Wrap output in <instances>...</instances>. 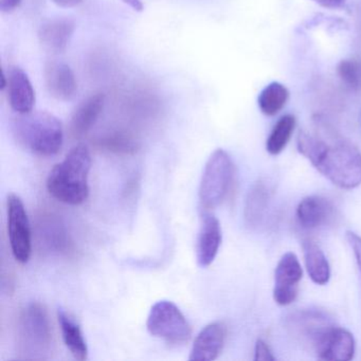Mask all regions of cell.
Masks as SVG:
<instances>
[{"label":"cell","instance_id":"obj_1","mask_svg":"<svg viewBox=\"0 0 361 361\" xmlns=\"http://www.w3.org/2000/svg\"><path fill=\"white\" fill-rule=\"evenodd\" d=\"M298 151L331 183L344 190L361 185V152L323 115L312 118V130H300Z\"/></svg>","mask_w":361,"mask_h":361},{"label":"cell","instance_id":"obj_2","mask_svg":"<svg viewBox=\"0 0 361 361\" xmlns=\"http://www.w3.org/2000/svg\"><path fill=\"white\" fill-rule=\"evenodd\" d=\"M92 155L86 145H75L65 159L56 164L47 179V190L52 197L67 204H83L90 195L88 176Z\"/></svg>","mask_w":361,"mask_h":361},{"label":"cell","instance_id":"obj_3","mask_svg":"<svg viewBox=\"0 0 361 361\" xmlns=\"http://www.w3.org/2000/svg\"><path fill=\"white\" fill-rule=\"evenodd\" d=\"M13 133L25 149L42 157L56 155L62 149V122L48 111H31L14 120Z\"/></svg>","mask_w":361,"mask_h":361},{"label":"cell","instance_id":"obj_4","mask_svg":"<svg viewBox=\"0 0 361 361\" xmlns=\"http://www.w3.org/2000/svg\"><path fill=\"white\" fill-rule=\"evenodd\" d=\"M18 348L27 359H45L51 350L52 333L45 306L33 302L18 320Z\"/></svg>","mask_w":361,"mask_h":361},{"label":"cell","instance_id":"obj_5","mask_svg":"<svg viewBox=\"0 0 361 361\" xmlns=\"http://www.w3.org/2000/svg\"><path fill=\"white\" fill-rule=\"evenodd\" d=\"M234 166L231 157L223 149H217L207 161L200 185L202 208H216L228 195L232 185Z\"/></svg>","mask_w":361,"mask_h":361},{"label":"cell","instance_id":"obj_6","mask_svg":"<svg viewBox=\"0 0 361 361\" xmlns=\"http://www.w3.org/2000/svg\"><path fill=\"white\" fill-rule=\"evenodd\" d=\"M147 331L173 345L185 343L191 339V325L181 310L173 302L162 300L152 306L147 321Z\"/></svg>","mask_w":361,"mask_h":361},{"label":"cell","instance_id":"obj_7","mask_svg":"<svg viewBox=\"0 0 361 361\" xmlns=\"http://www.w3.org/2000/svg\"><path fill=\"white\" fill-rule=\"evenodd\" d=\"M287 329L295 340L316 354L329 331L336 326L324 310L307 308L293 312L286 320Z\"/></svg>","mask_w":361,"mask_h":361},{"label":"cell","instance_id":"obj_8","mask_svg":"<svg viewBox=\"0 0 361 361\" xmlns=\"http://www.w3.org/2000/svg\"><path fill=\"white\" fill-rule=\"evenodd\" d=\"M8 232L16 261L26 264L32 252L31 225L24 202L16 194L8 196Z\"/></svg>","mask_w":361,"mask_h":361},{"label":"cell","instance_id":"obj_9","mask_svg":"<svg viewBox=\"0 0 361 361\" xmlns=\"http://www.w3.org/2000/svg\"><path fill=\"white\" fill-rule=\"evenodd\" d=\"M302 276L303 270L297 255L293 252L283 255L274 271V299L276 304L287 306L297 299Z\"/></svg>","mask_w":361,"mask_h":361},{"label":"cell","instance_id":"obj_10","mask_svg":"<svg viewBox=\"0 0 361 361\" xmlns=\"http://www.w3.org/2000/svg\"><path fill=\"white\" fill-rule=\"evenodd\" d=\"M46 88L52 98L59 101H71L78 90L77 79L73 69L61 61H48L44 69Z\"/></svg>","mask_w":361,"mask_h":361},{"label":"cell","instance_id":"obj_11","mask_svg":"<svg viewBox=\"0 0 361 361\" xmlns=\"http://www.w3.org/2000/svg\"><path fill=\"white\" fill-rule=\"evenodd\" d=\"M221 240L223 234L219 219L211 213H204L196 243V259L200 267H208L214 262Z\"/></svg>","mask_w":361,"mask_h":361},{"label":"cell","instance_id":"obj_12","mask_svg":"<svg viewBox=\"0 0 361 361\" xmlns=\"http://www.w3.org/2000/svg\"><path fill=\"white\" fill-rule=\"evenodd\" d=\"M6 75V88L12 109L20 115L33 111L35 105V92L28 75L20 67L12 66Z\"/></svg>","mask_w":361,"mask_h":361},{"label":"cell","instance_id":"obj_13","mask_svg":"<svg viewBox=\"0 0 361 361\" xmlns=\"http://www.w3.org/2000/svg\"><path fill=\"white\" fill-rule=\"evenodd\" d=\"M335 217L333 202L323 196L303 198L297 208V219L303 229L317 230L329 225Z\"/></svg>","mask_w":361,"mask_h":361},{"label":"cell","instance_id":"obj_14","mask_svg":"<svg viewBox=\"0 0 361 361\" xmlns=\"http://www.w3.org/2000/svg\"><path fill=\"white\" fill-rule=\"evenodd\" d=\"M226 337L227 326L225 323L217 321L207 325L200 331L194 341L190 360H214L225 346Z\"/></svg>","mask_w":361,"mask_h":361},{"label":"cell","instance_id":"obj_15","mask_svg":"<svg viewBox=\"0 0 361 361\" xmlns=\"http://www.w3.org/2000/svg\"><path fill=\"white\" fill-rule=\"evenodd\" d=\"M355 348L356 343L352 334L336 325L317 350L316 356L322 360L348 361L354 357Z\"/></svg>","mask_w":361,"mask_h":361},{"label":"cell","instance_id":"obj_16","mask_svg":"<svg viewBox=\"0 0 361 361\" xmlns=\"http://www.w3.org/2000/svg\"><path fill=\"white\" fill-rule=\"evenodd\" d=\"M105 96L101 92L92 94L78 105L71 120V134L75 138H81L87 134L98 121L104 109Z\"/></svg>","mask_w":361,"mask_h":361},{"label":"cell","instance_id":"obj_17","mask_svg":"<svg viewBox=\"0 0 361 361\" xmlns=\"http://www.w3.org/2000/svg\"><path fill=\"white\" fill-rule=\"evenodd\" d=\"M39 244L52 253L63 255L71 251V242L61 219L54 215H44L37 224Z\"/></svg>","mask_w":361,"mask_h":361},{"label":"cell","instance_id":"obj_18","mask_svg":"<svg viewBox=\"0 0 361 361\" xmlns=\"http://www.w3.org/2000/svg\"><path fill=\"white\" fill-rule=\"evenodd\" d=\"M75 29V22L69 18L48 20L39 28V42L48 51L62 54L71 43Z\"/></svg>","mask_w":361,"mask_h":361},{"label":"cell","instance_id":"obj_19","mask_svg":"<svg viewBox=\"0 0 361 361\" xmlns=\"http://www.w3.org/2000/svg\"><path fill=\"white\" fill-rule=\"evenodd\" d=\"M271 185L267 180L259 179L257 183L249 190L245 202L244 216L247 226L250 228H257L263 223L271 200Z\"/></svg>","mask_w":361,"mask_h":361},{"label":"cell","instance_id":"obj_20","mask_svg":"<svg viewBox=\"0 0 361 361\" xmlns=\"http://www.w3.org/2000/svg\"><path fill=\"white\" fill-rule=\"evenodd\" d=\"M302 249L306 270L312 282L317 285L327 284L331 279V267L322 249L310 240H304Z\"/></svg>","mask_w":361,"mask_h":361},{"label":"cell","instance_id":"obj_21","mask_svg":"<svg viewBox=\"0 0 361 361\" xmlns=\"http://www.w3.org/2000/svg\"><path fill=\"white\" fill-rule=\"evenodd\" d=\"M58 319L63 340L71 354L78 360H86L88 357V348L79 323L64 310H59Z\"/></svg>","mask_w":361,"mask_h":361},{"label":"cell","instance_id":"obj_22","mask_svg":"<svg viewBox=\"0 0 361 361\" xmlns=\"http://www.w3.org/2000/svg\"><path fill=\"white\" fill-rule=\"evenodd\" d=\"M289 92L286 86L279 82L268 84L257 98L259 111L268 117L278 115L288 102Z\"/></svg>","mask_w":361,"mask_h":361},{"label":"cell","instance_id":"obj_23","mask_svg":"<svg viewBox=\"0 0 361 361\" xmlns=\"http://www.w3.org/2000/svg\"><path fill=\"white\" fill-rule=\"evenodd\" d=\"M297 120L295 116L285 115L276 122V126L272 128L267 141H266V149L270 155H279L284 151L286 145H288L293 130L295 128Z\"/></svg>","mask_w":361,"mask_h":361},{"label":"cell","instance_id":"obj_24","mask_svg":"<svg viewBox=\"0 0 361 361\" xmlns=\"http://www.w3.org/2000/svg\"><path fill=\"white\" fill-rule=\"evenodd\" d=\"M99 149L117 155H134L138 152L139 143L130 135L124 133H113L101 137L96 142Z\"/></svg>","mask_w":361,"mask_h":361},{"label":"cell","instance_id":"obj_25","mask_svg":"<svg viewBox=\"0 0 361 361\" xmlns=\"http://www.w3.org/2000/svg\"><path fill=\"white\" fill-rule=\"evenodd\" d=\"M337 73L348 90L354 92H361V59L342 60L338 64Z\"/></svg>","mask_w":361,"mask_h":361},{"label":"cell","instance_id":"obj_26","mask_svg":"<svg viewBox=\"0 0 361 361\" xmlns=\"http://www.w3.org/2000/svg\"><path fill=\"white\" fill-rule=\"evenodd\" d=\"M346 240L353 250V255L356 261L357 267L361 276V236L353 231H348L345 234ZM361 278V276H360Z\"/></svg>","mask_w":361,"mask_h":361},{"label":"cell","instance_id":"obj_27","mask_svg":"<svg viewBox=\"0 0 361 361\" xmlns=\"http://www.w3.org/2000/svg\"><path fill=\"white\" fill-rule=\"evenodd\" d=\"M255 360L257 361H274L276 360V357L272 355L269 346L267 345L265 341L259 339L255 343Z\"/></svg>","mask_w":361,"mask_h":361},{"label":"cell","instance_id":"obj_28","mask_svg":"<svg viewBox=\"0 0 361 361\" xmlns=\"http://www.w3.org/2000/svg\"><path fill=\"white\" fill-rule=\"evenodd\" d=\"M312 1L326 9H341L345 6L348 0H312Z\"/></svg>","mask_w":361,"mask_h":361},{"label":"cell","instance_id":"obj_29","mask_svg":"<svg viewBox=\"0 0 361 361\" xmlns=\"http://www.w3.org/2000/svg\"><path fill=\"white\" fill-rule=\"evenodd\" d=\"M23 0H0V10L4 13H11L22 5Z\"/></svg>","mask_w":361,"mask_h":361},{"label":"cell","instance_id":"obj_30","mask_svg":"<svg viewBox=\"0 0 361 361\" xmlns=\"http://www.w3.org/2000/svg\"><path fill=\"white\" fill-rule=\"evenodd\" d=\"M58 7L75 8L83 3V0H52Z\"/></svg>","mask_w":361,"mask_h":361},{"label":"cell","instance_id":"obj_31","mask_svg":"<svg viewBox=\"0 0 361 361\" xmlns=\"http://www.w3.org/2000/svg\"><path fill=\"white\" fill-rule=\"evenodd\" d=\"M122 1L136 12H142L143 8H145L142 0H122Z\"/></svg>","mask_w":361,"mask_h":361},{"label":"cell","instance_id":"obj_32","mask_svg":"<svg viewBox=\"0 0 361 361\" xmlns=\"http://www.w3.org/2000/svg\"><path fill=\"white\" fill-rule=\"evenodd\" d=\"M357 28L359 32L361 33V4L359 5L358 10H357Z\"/></svg>","mask_w":361,"mask_h":361}]
</instances>
